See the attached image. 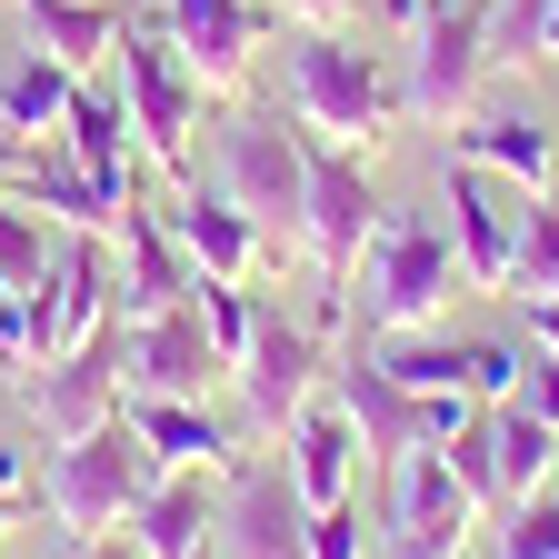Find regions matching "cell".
<instances>
[{
    "mask_svg": "<svg viewBox=\"0 0 559 559\" xmlns=\"http://www.w3.org/2000/svg\"><path fill=\"white\" fill-rule=\"evenodd\" d=\"M549 290H559V200L530 190V200H520V240H510V300L530 310V300H549Z\"/></svg>",
    "mask_w": 559,
    "mask_h": 559,
    "instance_id": "83f0119b",
    "label": "cell"
},
{
    "mask_svg": "<svg viewBox=\"0 0 559 559\" xmlns=\"http://www.w3.org/2000/svg\"><path fill=\"white\" fill-rule=\"evenodd\" d=\"M50 260H60V230L40 221L21 190H0V290H40Z\"/></svg>",
    "mask_w": 559,
    "mask_h": 559,
    "instance_id": "f1b7e54d",
    "label": "cell"
},
{
    "mask_svg": "<svg viewBox=\"0 0 559 559\" xmlns=\"http://www.w3.org/2000/svg\"><path fill=\"white\" fill-rule=\"evenodd\" d=\"M330 400L349 409V430H360V460H370V469H390L400 450H419V390H400L380 360H360V349L330 360Z\"/></svg>",
    "mask_w": 559,
    "mask_h": 559,
    "instance_id": "ffe728a7",
    "label": "cell"
},
{
    "mask_svg": "<svg viewBox=\"0 0 559 559\" xmlns=\"http://www.w3.org/2000/svg\"><path fill=\"white\" fill-rule=\"evenodd\" d=\"M230 390H240V430L250 440H280L330 390V330L320 320H290L280 300H260V330H250V349L230 360Z\"/></svg>",
    "mask_w": 559,
    "mask_h": 559,
    "instance_id": "ba28073f",
    "label": "cell"
},
{
    "mask_svg": "<svg viewBox=\"0 0 559 559\" xmlns=\"http://www.w3.org/2000/svg\"><path fill=\"white\" fill-rule=\"evenodd\" d=\"M380 190H370V160L360 151H330V140H310V200H300V260L320 270V330L340 340L349 320V280H360V250L380 230Z\"/></svg>",
    "mask_w": 559,
    "mask_h": 559,
    "instance_id": "52a82bcc",
    "label": "cell"
},
{
    "mask_svg": "<svg viewBox=\"0 0 559 559\" xmlns=\"http://www.w3.org/2000/svg\"><path fill=\"white\" fill-rule=\"evenodd\" d=\"M190 559H221V549H190Z\"/></svg>",
    "mask_w": 559,
    "mask_h": 559,
    "instance_id": "ee69618b",
    "label": "cell"
},
{
    "mask_svg": "<svg viewBox=\"0 0 559 559\" xmlns=\"http://www.w3.org/2000/svg\"><path fill=\"white\" fill-rule=\"evenodd\" d=\"M221 559H310V500L290 460H240L221 489V530H210Z\"/></svg>",
    "mask_w": 559,
    "mask_h": 559,
    "instance_id": "7c38bea8",
    "label": "cell"
},
{
    "mask_svg": "<svg viewBox=\"0 0 559 559\" xmlns=\"http://www.w3.org/2000/svg\"><path fill=\"white\" fill-rule=\"evenodd\" d=\"M60 151L81 160V170H91V180H100V190H110L120 210L140 200V130H130L120 91H91V81L70 91V120H60Z\"/></svg>",
    "mask_w": 559,
    "mask_h": 559,
    "instance_id": "7402d4cb",
    "label": "cell"
},
{
    "mask_svg": "<svg viewBox=\"0 0 559 559\" xmlns=\"http://www.w3.org/2000/svg\"><path fill=\"white\" fill-rule=\"evenodd\" d=\"M530 349H549V360H559V290L530 300Z\"/></svg>",
    "mask_w": 559,
    "mask_h": 559,
    "instance_id": "60d3db41",
    "label": "cell"
},
{
    "mask_svg": "<svg viewBox=\"0 0 559 559\" xmlns=\"http://www.w3.org/2000/svg\"><path fill=\"white\" fill-rule=\"evenodd\" d=\"M280 81H290V120L310 140H330V151H380V140L409 120L400 100V60L370 50L360 31H300L290 60H280Z\"/></svg>",
    "mask_w": 559,
    "mask_h": 559,
    "instance_id": "6da1fadb",
    "label": "cell"
},
{
    "mask_svg": "<svg viewBox=\"0 0 559 559\" xmlns=\"http://www.w3.org/2000/svg\"><path fill=\"white\" fill-rule=\"evenodd\" d=\"M520 409H539L549 430H559V360H549V349H530V380H520Z\"/></svg>",
    "mask_w": 559,
    "mask_h": 559,
    "instance_id": "f35d334b",
    "label": "cell"
},
{
    "mask_svg": "<svg viewBox=\"0 0 559 559\" xmlns=\"http://www.w3.org/2000/svg\"><path fill=\"white\" fill-rule=\"evenodd\" d=\"M50 360V290H0V370Z\"/></svg>",
    "mask_w": 559,
    "mask_h": 559,
    "instance_id": "4dcf8cb0",
    "label": "cell"
},
{
    "mask_svg": "<svg viewBox=\"0 0 559 559\" xmlns=\"http://www.w3.org/2000/svg\"><path fill=\"white\" fill-rule=\"evenodd\" d=\"M11 190L40 210V221H50L60 240H110V230L130 221V210H120V200H110V190H100L81 160H70L60 140H31V160H21V180H11Z\"/></svg>",
    "mask_w": 559,
    "mask_h": 559,
    "instance_id": "d6986e66",
    "label": "cell"
},
{
    "mask_svg": "<svg viewBox=\"0 0 559 559\" xmlns=\"http://www.w3.org/2000/svg\"><path fill=\"white\" fill-rule=\"evenodd\" d=\"M190 310H200L210 349H221V370L240 360L250 330H260V290H250V280H210V270H190Z\"/></svg>",
    "mask_w": 559,
    "mask_h": 559,
    "instance_id": "f546056e",
    "label": "cell"
},
{
    "mask_svg": "<svg viewBox=\"0 0 559 559\" xmlns=\"http://www.w3.org/2000/svg\"><path fill=\"white\" fill-rule=\"evenodd\" d=\"M390 31H400V100L409 120H460L489 70H500V50H489V0H390Z\"/></svg>",
    "mask_w": 559,
    "mask_h": 559,
    "instance_id": "3957f363",
    "label": "cell"
},
{
    "mask_svg": "<svg viewBox=\"0 0 559 559\" xmlns=\"http://www.w3.org/2000/svg\"><path fill=\"white\" fill-rule=\"evenodd\" d=\"M210 530H221V489H210V469H160L151 500L130 510V549L140 559H190V549H210Z\"/></svg>",
    "mask_w": 559,
    "mask_h": 559,
    "instance_id": "603a6c76",
    "label": "cell"
},
{
    "mask_svg": "<svg viewBox=\"0 0 559 559\" xmlns=\"http://www.w3.org/2000/svg\"><path fill=\"white\" fill-rule=\"evenodd\" d=\"M530 60H559V0L539 11V50H530Z\"/></svg>",
    "mask_w": 559,
    "mask_h": 559,
    "instance_id": "7bdbcfd3",
    "label": "cell"
},
{
    "mask_svg": "<svg viewBox=\"0 0 559 559\" xmlns=\"http://www.w3.org/2000/svg\"><path fill=\"white\" fill-rule=\"evenodd\" d=\"M40 559H140V549H130V539H110V530H100V539H81V530H50V549H40Z\"/></svg>",
    "mask_w": 559,
    "mask_h": 559,
    "instance_id": "ab89813d",
    "label": "cell"
},
{
    "mask_svg": "<svg viewBox=\"0 0 559 559\" xmlns=\"http://www.w3.org/2000/svg\"><path fill=\"white\" fill-rule=\"evenodd\" d=\"M440 210H450V260H460V290H510V240H520V190L510 180H489V170H469V160H450V190H440Z\"/></svg>",
    "mask_w": 559,
    "mask_h": 559,
    "instance_id": "5bb4252c",
    "label": "cell"
},
{
    "mask_svg": "<svg viewBox=\"0 0 559 559\" xmlns=\"http://www.w3.org/2000/svg\"><path fill=\"white\" fill-rule=\"evenodd\" d=\"M370 360L400 390H469V340H440V330H390Z\"/></svg>",
    "mask_w": 559,
    "mask_h": 559,
    "instance_id": "4316f807",
    "label": "cell"
},
{
    "mask_svg": "<svg viewBox=\"0 0 559 559\" xmlns=\"http://www.w3.org/2000/svg\"><path fill=\"white\" fill-rule=\"evenodd\" d=\"M349 290H360L370 340H390V330H440V310H450V290H460L450 230L430 221V210H380V230H370Z\"/></svg>",
    "mask_w": 559,
    "mask_h": 559,
    "instance_id": "5b68a950",
    "label": "cell"
},
{
    "mask_svg": "<svg viewBox=\"0 0 559 559\" xmlns=\"http://www.w3.org/2000/svg\"><path fill=\"white\" fill-rule=\"evenodd\" d=\"M270 0H160V31L180 50V70L210 91V100H240L250 91V60L270 40Z\"/></svg>",
    "mask_w": 559,
    "mask_h": 559,
    "instance_id": "30bf717a",
    "label": "cell"
},
{
    "mask_svg": "<svg viewBox=\"0 0 559 559\" xmlns=\"http://www.w3.org/2000/svg\"><path fill=\"white\" fill-rule=\"evenodd\" d=\"M120 110H130V130H140V160H151L170 190L180 180H200V120H210V91L180 70V50H170V31H160V11H140V21H120Z\"/></svg>",
    "mask_w": 559,
    "mask_h": 559,
    "instance_id": "277c9868",
    "label": "cell"
},
{
    "mask_svg": "<svg viewBox=\"0 0 559 559\" xmlns=\"http://www.w3.org/2000/svg\"><path fill=\"white\" fill-rule=\"evenodd\" d=\"M70 91H81V70H60L50 50L21 40V60H0V120H11L21 140H50L70 120Z\"/></svg>",
    "mask_w": 559,
    "mask_h": 559,
    "instance_id": "d4e9b609",
    "label": "cell"
},
{
    "mask_svg": "<svg viewBox=\"0 0 559 559\" xmlns=\"http://www.w3.org/2000/svg\"><path fill=\"white\" fill-rule=\"evenodd\" d=\"M310 559H370V530H360V489L330 510H310Z\"/></svg>",
    "mask_w": 559,
    "mask_h": 559,
    "instance_id": "e575fe53",
    "label": "cell"
},
{
    "mask_svg": "<svg viewBox=\"0 0 559 559\" xmlns=\"http://www.w3.org/2000/svg\"><path fill=\"white\" fill-rule=\"evenodd\" d=\"M120 419L140 440H151L160 469H210V479H230L250 460V430L230 409H210V400H160V390H120Z\"/></svg>",
    "mask_w": 559,
    "mask_h": 559,
    "instance_id": "2e32d148",
    "label": "cell"
},
{
    "mask_svg": "<svg viewBox=\"0 0 559 559\" xmlns=\"http://www.w3.org/2000/svg\"><path fill=\"white\" fill-rule=\"evenodd\" d=\"M151 479H160L151 440H140L130 419L110 409L100 430H81V440L50 450V469H40V510H50V530L100 539V530H130V510L151 500Z\"/></svg>",
    "mask_w": 559,
    "mask_h": 559,
    "instance_id": "8992f818",
    "label": "cell"
},
{
    "mask_svg": "<svg viewBox=\"0 0 559 559\" xmlns=\"http://www.w3.org/2000/svg\"><path fill=\"white\" fill-rule=\"evenodd\" d=\"M489 440H500V510H520L530 489H549V479H559V430H549L539 409L500 400V409H489Z\"/></svg>",
    "mask_w": 559,
    "mask_h": 559,
    "instance_id": "484cf974",
    "label": "cell"
},
{
    "mask_svg": "<svg viewBox=\"0 0 559 559\" xmlns=\"http://www.w3.org/2000/svg\"><path fill=\"white\" fill-rule=\"evenodd\" d=\"M280 460H290V479H300V500L310 510H330V500H349L360 489V430H349V409L320 390L290 430H280Z\"/></svg>",
    "mask_w": 559,
    "mask_h": 559,
    "instance_id": "44dd1931",
    "label": "cell"
},
{
    "mask_svg": "<svg viewBox=\"0 0 559 559\" xmlns=\"http://www.w3.org/2000/svg\"><path fill=\"white\" fill-rule=\"evenodd\" d=\"M210 190H230L270 230V250L290 260L300 250V200H310V130L300 120L280 130V110L221 100V120H210Z\"/></svg>",
    "mask_w": 559,
    "mask_h": 559,
    "instance_id": "7a4b0ae2",
    "label": "cell"
},
{
    "mask_svg": "<svg viewBox=\"0 0 559 559\" xmlns=\"http://www.w3.org/2000/svg\"><path fill=\"white\" fill-rule=\"evenodd\" d=\"M21 160H31V140H21L11 120H0V190H11V180H21Z\"/></svg>",
    "mask_w": 559,
    "mask_h": 559,
    "instance_id": "b9f144b4",
    "label": "cell"
},
{
    "mask_svg": "<svg viewBox=\"0 0 559 559\" xmlns=\"http://www.w3.org/2000/svg\"><path fill=\"white\" fill-rule=\"evenodd\" d=\"M520 380H530V360H520V349H500V340H469V400H479V409L520 400Z\"/></svg>",
    "mask_w": 559,
    "mask_h": 559,
    "instance_id": "836d02e7",
    "label": "cell"
},
{
    "mask_svg": "<svg viewBox=\"0 0 559 559\" xmlns=\"http://www.w3.org/2000/svg\"><path fill=\"white\" fill-rule=\"evenodd\" d=\"M31 500H40V489H31V460H21L11 440H0V539H11V530L31 520Z\"/></svg>",
    "mask_w": 559,
    "mask_h": 559,
    "instance_id": "8d00e7d4",
    "label": "cell"
},
{
    "mask_svg": "<svg viewBox=\"0 0 559 559\" xmlns=\"http://www.w3.org/2000/svg\"><path fill=\"white\" fill-rule=\"evenodd\" d=\"M190 300V250L170 240L160 200H130V221L110 230V320H151Z\"/></svg>",
    "mask_w": 559,
    "mask_h": 559,
    "instance_id": "e0dca14e",
    "label": "cell"
},
{
    "mask_svg": "<svg viewBox=\"0 0 559 559\" xmlns=\"http://www.w3.org/2000/svg\"><path fill=\"white\" fill-rule=\"evenodd\" d=\"M160 221H170V240L190 250V270H210V280H270V230L250 221V210L230 200V190H210V180H180L170 200H160Z\"/></svg>",
    "mask_w": 559,
    "mask_h": 559,
    "instance_id": "9a60e30c",
    "label": "cell"
},
{
    "mask_svg": "<svg viewBox=\"0 0 559 559\" xmlns=\"http://www.w3.org/2000/svg\"><path fill=\"white\" fill-rule=\"evenodd\" d=\"M450 469L469 479V500H479V510H500V440H489V409L450 440Z\"/></svg>",
    "mask_w": 559,
    "mask_h": 559,
    "instance_id": "d6a6232c",
    "label": "cell"
},
{
    "mask_svg": "<svg viewBox=\"0 0 559 559\" xmlns=\"http://www.w3.org/2000/svg\"><path fill=\"white\" fill-rule=\"evenodd\" d=\"M380 530H390V559H469L479 500L450 469V450H400L380 469Z\"/></svg>",
    "mask_w": 559,
    "mask_h": 559,
    "instance_id": "9c48e42d",
    "label": "cell"
},
{
    "mask_svg": "<svg viewBox=\"0 0 559 559\" xmlns=\"http://www.w3.org/2000/svg\"><path fill=\"white\" fill-rule=\"evenodd\" d=\"M11 21H21L31 50H50L60 70H81V81L120 50V11L110 0H11Z\"/></svg>",
    "mask_w": 559,
    "mask_h": 559,
    "instance_id": "cb8c5ba5",
    "label": "cell"
},
{
    "mask_svg": "<svg viewBox=\"0 0 559 559\" xmlns=\"http://www.w3.org/2000/svg\"><path fill=\"white\" fill-rule=\"evenodd\" d=\"M450 160L510 180V190L530 200V190H549V170H559V140H549L520 100H469V110L450 120Z\"/></svg>",
    "mask_w": 559,
    "mask_h": 559,
    "instance_id": "ac0fdd59",
    "label": "cell"
},
{
    "mask_svg": "<svg viewBox=\"0 0 559 559\" xmlns=\"http://www.w3.org/2000/svg\"><path fill=\"white\" fill-rule=\"evenodd\" d=\"M500 559H559V479H549V489H530V500L510 510Z\"/></svg>",
    "mask_w": 559,
    "mask_h": 559,
    "instance_id": "1f68e13d",
    "label": "cell"
},
{
    "mask_svg": "<svg viewBox=\"0 0 559 559\" xmlns=\"http://www.w3.org/2000/svg\"><path fill=\"white\" fill-rule=\"evenodd\" d=\"M21 409L40 419V440H50V450H60V440H81V430H100V419L120 409V320L91 330L81 349H50L40 370H21Z\"/></svg>",
    "mask_w": 559,
    "mask_h": 559,
    "instance_id": "8fae6325",
    "label": "cell"
},
{
    "mask_svg": "<svg viewBox=\"0 0 559 559\" xmlns=\"http://www.w3.org/2000/svg\"><path fill=\"white\" fill-rule=\"evenodd\" d=\"M230 370L210 349L200 310H151V320H120V390H160V400H210Z\"/></svg>",
    "mask_w": 559,
    "mask_h": 559,
    "instance_id": "4fadbf2b",
    "label": "cell"
},
{
    "mask_svg": "<svg viewBox=\"0 0 559 559\" xmlns=\"http://www.w3.org/2000/svg\"><path fill=\"white\" fill-rule=\"evenodd\" d=\"M280 21L290 31H349V11H360V0H270Z\"/></svg>",
    "mask_w": 559,
    "mask_h": 559,
    "instance_id": "74e56055",
    "label": "cell"
},
{
    "mask_svg": "<svg viewBox=\"0 0 559 559\" xmlns=\"http://www.w3.org/2000/svg\"><path fill=\"white\" fill-rule=\"evenodd\" d=\"M539 11L549 0H489V50H500V70L539 50Z\"/></svg>",
    "mask_w": 559,
    "mask_h": 559,
    "instance_id": "d590c367",
    "label": "cell"
}]
</instances>
